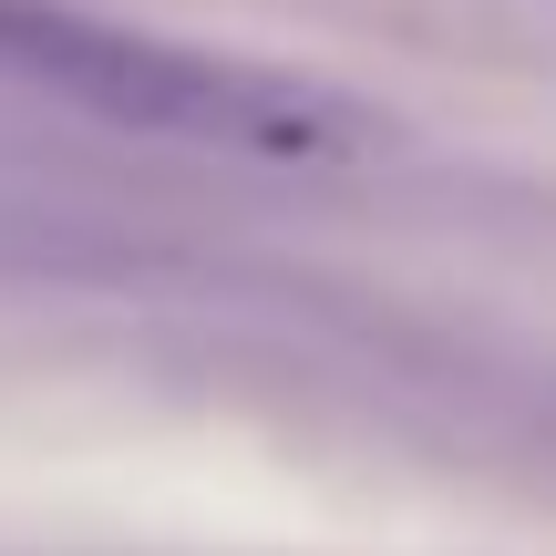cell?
<instances>
[{"mask_svg":"<svg viewBox=\"0 0 556 556\" xmlns=\"http://www.w3.org/2000/svg\"><path fill=\"white\" fill-rule=\"evenodd\" d=\"M0 83L62 114H93L114 135L197 144V155H340L351 144V114L330 93L227 62L206 41L83 11V0H0Z\"/></svg>","mask_w":556,"mask_h":556,"instance_id":"cell-1","label":"cell"}]
</instances>
